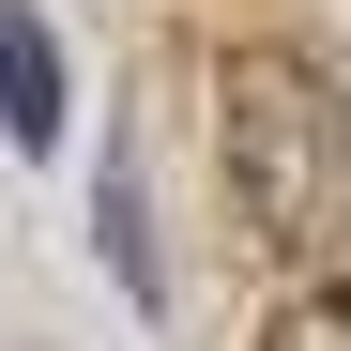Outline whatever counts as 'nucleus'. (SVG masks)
I'll list each match as a JSON object with an SVG mask.
<instances>
[{
  "label": "nucleus",
  "instance_id": "1",
  "mask_svg": "<svg viewBox=\"0 0 351 351\" xmlns=\"http://www.w3.org/2000/svg\"><path fill=\"white\" fill-rule=\"evenodd\" d=\"M214 168H229V214L260 229L275 260H351V107L321 62L290 46H245L214 77Z\"/></svg>",
  "mask_w": 351,
  "mask_h": 351
},
{
  "label": "nucleus",
  "instance_id": "2",
  "mask_svg": "<svg viewBox=\"0 0 351 351\" xmlns=\"http://www.w3.org/2000/svg\"><path fill=\"white\" fill-rule=\"evenodd\" d=\"M0 138H16L31 168L77 138V77H62V31H46L31 0H0Z\"/></svg>",
  "mask_w": 351,
  "mask_h": 351
},
{
  "label": "nucleus",
  "instance_id": "3",
  "mask_svg": "<svg viewBox=\"0 0 351 351\" xmlns=\"http://www.w3.org/2000/svg\"><path fill=\"white\" fill-rule=\"evenodd\" d=\"M92 245H107V290H123L138 321H168V260H153V214H138V153L107 138V168H92Z\"/></svg>",
  "mask_w": 351,
  "mask_h": 351
},
{
  "label": "nucleus",
  "instance_id": "4",
  "mask_svg": "<svg viewBox=\"0 0 351 351\" xmlns=\"http://www.w3.org/2000/svg\"><path fill=\"white\" fill-rule=\"evenodd\" d=\"M275 351H351V260H321V275L275 306Z\"/></svg>",
  "mask_w": 351,
  "mask_h": 351
}]
</instances>
